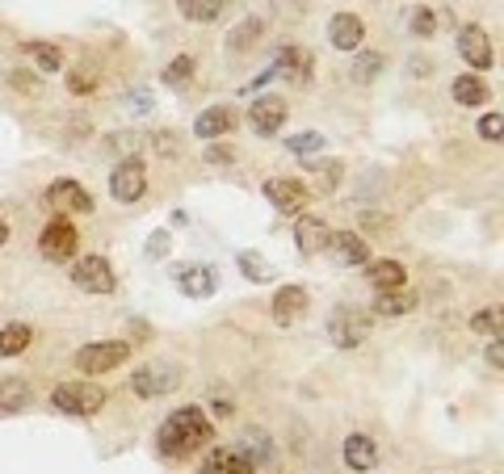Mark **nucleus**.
<instances>
[{"label":"nucleus","instance_id":"obj_37","mask_svg":"<svg viewBox=\"0 0 504 474\" xmlns=\"http://www.w3.org/2000/svg\"><path fill=\"white\" fill-rule=\"evenodd\" d=\"M312 173H315V185H324V189H332V185L341 181V164H337V160H328V164H312Z\"/></svg>","mask_w":504,"mask_h":474},{"label":"nucleus","instance_id":"obj_5","mask_svg":"<svg viewBox=\"0 0 504 474\" xmlns=\"http://www.w3.org/2000/svg\"><path fill=\"white\" fill-rule=\"evenodd\" d=\"M110 193L118 197V202H139L143 193H148V164L131 156V160H122L114 168V177H110Z\"/></svg>","mask_w":504,"mask_h":474},{"label":"nucleus","instance_id":"obj_17","mask_svg":"<svg viewBox=\"0 0 504 474\" xmlns=\"http://www.w3.org/2000/svg\"><path fill=\"white\" fill-rule=\"evenodd\" d=\"M307 302H312V298H307V290H303V285H282V290H278V294H273V324H295L298 315L307 311Z\"/></svg>","mask_w":504,"mask_h":474},{"label":"nucleus","instance_id":"obj_10","mask_svg":"<svg viewBox=\"0 0 504 474\" xmlns=\"http://www.w3.org/2000/svg\"><path fill=\"white\" fill-rule=\"evenodd\" d=\"M265 197L273 202V210H282V214H303V206H307V189H303V181L295 177H273L265 181Z\"/></svg>","mask_w":504,"mask_h":474},{"label":"nucleus","instance_id":"obj_25","mask_svg":"<svg viewBox=\"0 0 504 474\" xmlns=\"http://www.w3.org/2000/svg\"><path fill=\"white\" fill-rule=\"evenodd\" d=\"M273 72L290 76V80H298V84H307V72H312V55L307 51H298V46H290V51H282V60H278V68Z\"/></svg>","mask_w":504,"mask_h":474},{"label":"nucleus","instance_id":"obj_19","mask_svg":"<svg viewBox=\"0 0 504 474\" xmlns=\"http://www.w3.org/2000/svg\"><path fill=\"white\" fill-rule=\"evenodd\" d=\"M236 126V114L227 109V105H210V109H202L198 114V122H193V134L198 139H223V134Z\"/></svg>","mask_w":504,"mask_h":474},{"label":"nucleus","instance_id":"obj_34","mask_svg":"<svg viewBox=\"0 0 504 474\" xmlns=\"http://www.w3.org/2000/svg\"><path fill=\"white\" fill-rule=\"evenodd\" d=\"M324 134L320 131H303V134H295V139H286V148L290 151H298V156H312V151H324Z\"/></svg>","mask_w":504,"mask_h":474},{"label":"nucleus","instance_id":"obj_11","mask_svg":"<svg viewBox=\"0 0 504 474\" xmlns=\"http://www.w3.org/2000/svg\"><path fill=\"white\" fill-rule=\"evenodd\" d=\"M248 126L256 134H278L286 126V101L282 97H256L248 105Z\"/></svg>","mask_w":504,"mask_h":474},{"label":"nucleus","instance_id":"obj_22","mask_svg":"<svg viewBox=\"0 0 504 474\" xmlns=\"http://www.w3.org/2000/svg\"><path fill=\"white\" fill-rule=\"evenodd\" d=\"M383 68H386V60L378 55V51H354V68H349V80H354V84H374Z\"/></svg>","mask_w":504,"mask_h":474},{"label":"nucleus","instance_id":"obj_39","mask_svg":"<svg viewBox=\"0 0 504 474\" xmlns=\"http://www.w3.org/2000/svg\"><path fill=\"white\" fill-rule=\"evenodd\" d=\"M207 160H210V164H232V160H236V151H232V148H215V143H210V148H207Z\"/></svg>","mask_w":504,"mask_h":474},{"label":"nucleus","instance_id":"obj_13","mask_svg":"<svg viewBox=\"0 0 504 474\" xmlns=\"http://www.w3.org/2000/svg\"><path fill=\"white\" fill-rule=\"evenodd\" d=\"M459 51H462V60L471 63V68H492V60H496V51H492V38L484 26H462L459 34Z\"/></svg>","mask_w":504,"mask_h":474},{"label":"nucleus","instance_id":"obj_1","mask_svg":"<svg viewBox=\"0 0 504 474\" xmlns=\"http://www.w3.org/2000/svg\"><path fill=\"white\" fill-rule=\"evenodd\" d=\"M207 441H215V429H210V420L202 415V407H181L156 432V449H160L164 458H190Z\"/></svg>","mask_w":504,"mask_h":474},{"label":"nucleus","instance_id":"obj_12","mask_svg":"<svg viewBox=\"0 0 504 474\" xmlns=\"http://www.w3.org/2000/svg\"><path fill=\"white\" fill-rule=\"evenodd\" d=\"M173 282H177L181 294L190 298H210L215 290H219V273L210 265H181L177 273H173Z\"/></svg>","mask_w":504,"mask_h":474},{"label":"nucleus","instance_id":"obj_41","mask_svg":"<svg viewBox=\"0 0 504 474\" xmlns=\"http://www.w3.org/2000/svg\"><path fill=\"white\" fill-rule=\"evenodd\" d=\"M488 361H492V370H500V366H504V349H500V341H492V344H488Z\"/></svg>","mask_w":504,"mask_h":474},{"label":"nucleus","instance_id":"obj_35","mask_svg":"<svg viewBox=\"0 0 504 474\" xmlns=\"http://www.w3.org/2000/svg\"><path fill=\"white\" fill-rule=\"evenodd\" d=\"M471 327L479 336H488V341H500V311H475Z\"/></svg>","mask_w":504,"mask_h":474},{"label":"nucleus","instance_id":"obj_9","mask_svg":"<svg viewBox=\"0 0 504 474\" xmlns=\"http://www.w3.org/2000/svg\"><path fill=\"white\" fill-rule=\"evenodd\" d=\"M177 370L173 366H143V370L131 378L134 395L139 399H160V395H168V390H177Z\"/></svg>","mask_w":504,"mask_h":474},{"label":"nucleus","instance_id":"obj_29","mask_svg":"<svg viewBox=\"0 0 504 474\" xmlns=\"http://www.w3.org/2000/svg\"><path fill=\"white\" fill-rule=\"evenodd\" d=\"M374 307H378V315H391V319H395V315H408V311H412L416 298H412V294H403V290H383Z\"/></svg>","mask_w":504,"mask_h":474},{"label":"nucleus","instance_id":"obj_26","mask_svg":"<svg viewBox=\"0 0 504 474\" xmlns=\"http://www.w3.org/2000/svg\"><path fill=\"white\" fill-rule=\"evenodd\" d=\"M30 399H34V390L26 378H9V382L0 386V407L4 412H21V407H30Z\"/></svg>","mask_w":504,"mask_h":474},{"label":"nucleus","instance_id":"obj_8","mask_svg":"<svg viewBox=\"0 0 504 474\" xmlns=\"http://www.w3.org/2000/svg\"><path fill=\"white\" fill-rule=\"evenodd\" d=\"M76 227L68 219H51L43 227V236H38V248H43L46 261H72L76 256Z\"/></svg>","mask_w":504,"mask_h":474},{"label":"nucleus","instance_id":"obj_45","mask_svg":"<svg viewBox=\"0 0 504 474\" xmlns=\"http://www.w3.org/2000/svg\"><path fill=\"white\" fill-rule=\"evenodd\" d=\"M4 239H9V227H4V222H0V248H4Z\"/></svg>","mask_w":504,"mask_h":474},{"label":"nucleus","instance_id":"obj_21","mask_svg":"<svg viewBox=\"0 0 504 474\" xmlns=\"http://www.w3.org/2000/svg\"><path fill=\"white\" fill-rule=\"evenodd\" d=\"M366 277H370V285L383 294V290H400V285L408 282V269H403L400 261H374Z\"/></svg>","mask_w":504,"mask_h":474},{"label":"nucleus","instance_id":"obj_44","mask_svg":"<svg viewBox=\"0 0 504 474\" xmlns=\"http://www.w3.org/2000/svg\"><path fill=\"white\" fill-rule=\"evenodd\" d=\"M273 4H278V9H286V4H290V9H303L298 0H273Z\"/></svg>","mask_w":504,"mask_h":474},{"label":"nucleus","instance_id":"obj_31","mask_svg":"<svg viewBox=\"0 0 504 474\" xmlns=\"http://www.w3.org/2000/svg\"><path fill=\"white\" fill-rule=\"evenodd\" d=\"M193 68H198L193 55H177V60L164 68V84H168V89H185V84L193 80Z\"/></svg>","mask_w":504,"mask_h":474},{"label":"nucleus","instance_id":"obj_23","mask_svg":"<svg viewBox=\"0 0 504 474\" xmlns=\"http://www.w3.org/2000/svg\"><path fill=\"white\" fill-rule=\"evenodd\" d=\"M34 341V327L30 324H9V327H0V357H17V353H26Z\"/></svg>","mask_w":504,"mask_h":474},{"label":"nucleus","instance_id":"obj_40","mask_svg":"<svg viewBox=\"0 0 504 474\" xmlns=\"http://www.w3.org/2000/svg\"><path fill=\"white\" fill-rule=\"evenodd\" d=\"M148 253H151V256H164V253H168V236H164V231H156V236H151Z\"/></svg>","mask_w":504,"mask_h":474},{"label":"nucleus","instance_id":"obj_43","mask_svg":"<svg viewBox=\"0 0 504 474\" xmlns=\"http://www.w3.org/2000/svg\"><path fill=\"white\" fill-rule=\"evenodd\" d=\"M210 412L219 415V420H227V415H232V399H215L210 403Z\"/></svg>","mask_w":504,"mask_h":474},{"label":"nucleus","instance_id":"obj_16","mask_svg":"<svg viewBox=\"0 0 504 474\" xmlns=\"http://www.w3.org/2000/svg\"><path fill=\"white\" fill-rule=\"evenodd\" d=\"M345 466L349 470H374L378 466V445H374V437H366V432H349L345 437Z\"/></svg>","mask_w":504,"mask_h":474},{"label":"nucleus","instance_id":"obj_20","mask_svg":"<svg viewBox=\"0 0 504 474\" xmlns=\"http://www.w3.org/2000/svg\"><path fill=\"white\" fill-rule=\"evenodd\" d=\"M198 474H256L248 462L240 458V449H210Z\"/></svg>","mask_w":504,"mask_h":474},{"label":"nucleus","instance_id":"obj_15","mask_svg":"<svg viewBox=\"0 0 504 474\" xmlns=\"http://www.w3.org/2000/svg\"><path fill=\"white\" fill-rule=\"evenodd\" d=\"M324 248L337 256L341 265H366V261H370V244L357 236V231H332Z\"/></svg>","mask_w":504,"mask_h":474},{"label":"nucleus","instance_id":"obj_2","mask_svg":"<svg viewBox=\"0 0 504 474\" xmlns=\"http://www.w3.org/2000/svg\"><path fill=\"white\" fill-rule=\"evenodd\" d=\"M51 403L60 407V412L68 415H97L105 407V390L97 382H63L55 395H51Z\"/></svg>","mask_w":504,"mask_h":474},{"label":"nucleus","instance_id":"obj_14","mask_svg":"<svg viewBox=\"0 0 504 474\" xmlns=\"http://www.w3.org/2000/svg\"><path fill=\"white\" fill-rule=\"evenodd\" d=\"M362 38H366V21L357 13H337L328 21V43L337 51H362Z\"/></svg>","mask_w":504,"mask_h":474},{"label":"nucleus","instance_id":"obj_27","mask_svg":"<svg viewBox=\"0 0 504 474\" xmlns=\"http://www.w3.org/2000/svg\"><path fill=\"white\" fill-rule=\"evenodd\" d=\"M223 9H227V0H181V17H190V21H219Z\"/></svg>","mask_w":504,"mask_h":474},{"label":"nucleus","instance_id":"obj_30","mask_svg":"<svg viewBox=\"0 0 504 474\" xmlns=\"http://www.w3.org/2000/svg\"><path fill=\"white\" fill-rule=\"evenodd\" d=\"M261 30H265V26H261L256 17H244L236 30L227 34V46H232V51H248V46L256 43V38H261Z\"/></svg>","mask_w":504,"mask_h":474},{"label":"nucleus","instance_id":"obj_4","mask_svg":"<svg viewBox=\"0 0 504 474\" xmlns=\"http://www.w3.org/2000/svg\"><path fill=\"white\" fill-rule=\"evenodd\" d=\"M126 357H131V344L126 341H93L76 353V370L80 374H110V370H118Z\"/></svg>","mask_w":504,"mask_h":474},{"label":"nucleus","instance_id":"obj_6","mask_svg":"<svg viewBox=\"0 0 504 474\" xmlns=\"http://www.w3.org/2000/svg\"><path fill=\"white\" fill-rule=\"evenodd\" d=\"M72 282L80 285L85 294H114L118 277H114V269H110L105 256H85V261L72 269Z\"/></svg>","mask_w":504,"mask_h":474},{"label":"nucleus","instance_id":"obj_33","mask_svg":"<svg viewBox=\"0 0 504 474\" xmlns=\"http://www.w3.org/2000/svg\"><path fill=\"white\" fill-rule=\"evenodd\" d=\"M93 89H97V68H85V63H80V68L68 72V92H72V97H85V92H93Z\"/></svg>","mask_w":504,"mask_h":474},{"label":"nucleus","instance_id":"obj_38","mask_svg":"<svg viewBox=\"0 0 504 474\" xmlns=\"http://www.w3.org/2000/svg\"><path fill=\"white\" fill-rule=\"evenodd\" d=\"M479 134H484L488 143H500V134H504V118H500V114H496V109L479 118Z\"/></svg>","mask_w":504,"mask_h":474},{"label":"nucleus","instance_id":"obj_42","mask_svg":"<svg viewBox=\"0 0 504 474\" xmlns=\"http://www.w3.org/2000/svg\"><path fill=\"white\" fill-rule=\"evenodd\" d=\"M9 84H13V89H26V92H34V89H38V84H34L30 76H21V72H13V76H9Z\"/></svg>","mask_w":504,"mask_h":474},{"label":"nucleus","instance_id":"obj_18","mask_svg":"<svg viewBox=\"0 0 504 474\" xmlns=\"http://www.w3.org/2000/svg\"><path fill=\"white\" fill-rule=\"evenodd\" d=\"M328 231L324 227V219H315V214H298V222H295V239H298V253L303 256H315L320 248L328 244Z\"/></svg>","mask_w":504,"mask_h":474},{"label":"nucleus","instance_id":"obj_36","mask_svg":"<svg viewBox=\"0 0 504 474\" xmlns=\"http://www.w3.org/2000/svg\"><path fill=\"white\" fill-rule=\"evenodd\" d=\"M433 30H437V17H433V9L420 4V9L412 13V34L416 38H433Z\"/></svg>","mask_w":504,"mask_h":474},{"label":"nucleus","instance_id":"obj_7","mask_svg":"<svg viewBox=\"0 0 504 474\" xmlns=\"http://www.w3.org/2000/svg\"><path fill=\"white\" fill-rule=\"evenodd\" d=\"M46 206L55 210V214H89L93 193L85 189V185H76V181H51V189H46Z\"/></svg>","mask_w":504,"mask_h":474},{"label":"nucleus","instance_id":"obj_24","mask_svg":"<svg viewBox=\"0 0 504 474\" xmlns=\"http://www.w3.org/2000/svg\"><path fill=\"white\" fill-rule=\"evenodd\" d=\"M450 92H454V101H459V105H488V84H484L475 72L459 76Z\"/></svg>","mask_w":504,"mask_h":474},{"label":"nucleus","instance_id":"obj_28","mask_svg":"<svg viewBox=\"0 0 504 474\" xmlns=\"http://www.w3.org/2000/svg\"><path fill=\"white\" fill-rule=\"evenodd\" d=\"M236 265H240V273H244L248 282H269V277H273V265H269L261 253H240Z\"/></svg>","mask_w":504,"mask_h":474},{"label":"nucleus","instance_id":"obj_32","mask_svg":"<svg viewBox=\"0 0 504 474\" xmlns=\"http://www.w3.org/2000/svg\"><path fill=\"white\" fill-rule=\"evenodd\" d=\"M34 55V63H38V72H63V55L60 46H46V43H30L26 46Z\"/></svg>","mask_w":504,"mask_h":474},{"label":"nucleus","instance_id":"obj_3","mask_svg":"<svg viewBox=\"0 0 504 474\" xmlns=\"http://www.w3.org/2000/svg\"><path fill=\"white\" fill-rule=\"evenodd\" d=\"M370 336V315L357 311V307H337L328 315V341L337 349H357V344Z\"/></svg>","mask_w":504,"mask_h":474}]
</instances>
